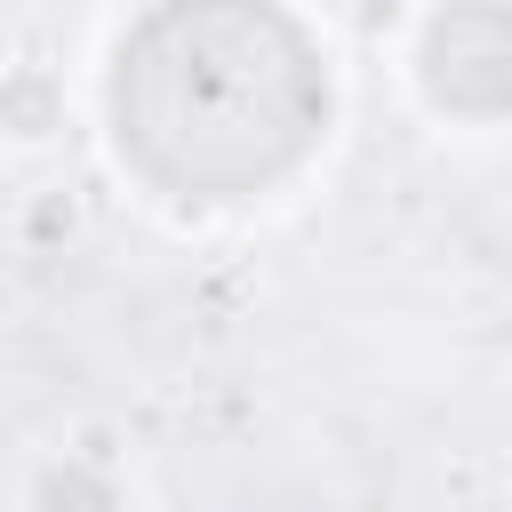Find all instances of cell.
<instances>
[{"label": "cell", "mask_w": 512, "mask_h": 512, "mask_svg": "<svg viewBox=\"0 0 512 512\" xmlns=\"http://www.w3.org/2000/svg\"><path fill=\"white\" fill-rule=\"evenodd\" d=\"M112 144L168 200H248L304 168L328 72L280 0H160L112 56Z\"/></svg>", "instance_id": "cell-1"}, {"label": "cell", "mask_w": 512, "mask_h": 512, "mask_svg": "<svg viewBox=\"0 0 512 512\" xmlns=\"http://www.w3.org/2000/svg\"><path fill=\"white\" fill-rule=\"evenodd\" d=\"M424 96L464 120L512 112V0H448L424 24Z\"/></svg>", "instance_id": "cell-2"}]
</instances>
